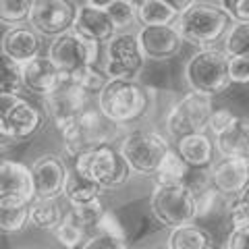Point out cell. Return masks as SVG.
<instances>
[{
    "instance_id": "obj_9",
    "label": "cell",
    "mask_w": 249,
    "mask_h": 249,
    "mask_svg": "<svg viewBox=\"0 0 249 249\" xmlns=\"http://www.w3.org/2000/svg\"><path fill=\"white\" fill-rule=\"evenodd\" d=\"M145 58L139 50V42L135 34L121 31L104 48V65L102 71L108 79H131L135 81L137 75L143 71Z\"/></svg>"
},
{
    "instance_id": "obj_4",
    "label": "cell",
    "mask_w": 249,
    "mask_h": 249,
    "mask_svg": "<svg viewBox=\"0 0 249 249\" xmlns=\"http://www.w3.org/2000/svg\"><path fill=\"white\" fill-rule=\"evenodd\" d=\"M150 210L154 220L166 229L193 224L197 218V197L187 183L154 185L150 196Z\"/></svg>"
},
{
    "instance_id": "obj_3",
    "label": "cell",
    "mask_w": 249,
    "mask_h": 249,
    "mask_svg": "<svg viewBox=\"0 0 249 249\" xmlns=\"http://www.w3.org/2000/svg\"><path fill=\"white\" fill-rule=\"evenodd\" d=\"M229 60L231 56L224 50H197L185 65V81L191 91L204 93L208 98L220 96L222 91H227L232 83L229 73Z\"/></svg>"
},
{
    "instance_id": "obj_11",
    "label": "cell",
    "mask_w": 249,
    "mask_h": 249,
    "mask_svg": "<svg viewBox=\"0 0 249 249\" xmlns=\"http://www.w3.org/2000/svg\"><path fill=\"white\" fill-rule=\"evenodd\" d=\"M42 104L56 131L62 133L69 124H73L88 110V91H83L67 75L50 93H46L42 98Z\"/></svg>"
},
{
    "instance_id": "obj_39",
    "label": "cell",
    "mask_w": 249,
    "mask_h": 249,
    "mask_svg": "<svg viewBox=\"0 0 249 249\" xmlns=\"http://www.w3.org/2000/svg\"><path fill=\"white\" fill-rule=\"evenodd\" d=\"M237 114H232L231 110H227V108H220V110H214L212 116H210L208 121V129L212 131L214 135H220L222 131H227L232 123H235Z\"/></svg>"
},
{
    "instance_id": "obj_42",
    "label": "cell",
    "mask_w": 249,
    "mask_h": 249,
    "mask_svg": "<svg viewBox=\"0 0 249 249\" xmlns=\"http://www.w3.org/2000/svg\"><path fill=\"white\" fill-rule=\"evenodd\" d=\"M168 9H173L177 15H181V13H185L189 6H193L196 4V0H162Z\"/></svg>"
},
{
    "instance_id": "obj_45",
    "label": "cell",
    "mask_w": 249,
    "mask_h": 249,
    "mask_svg": "<svg viewBox=\"0 0 249 249\" xmlns=\"http://www.w3.org/2000/svg\"><path fill=\"white\" fill-rule=\"evenodd\" d=\"M124 2H127V4H131V6H133V9H142V6L145 4V2H150V0H124Z\"/></svg>"
},
{
    "instance_id": "obj_1",
    "label": "cell",
    "mask_w": 249,
    "mask_h": 249,
    "mask_svg": "<svg viewBox=\"0 0 249 249\" xmlns=\"http://www.w3.org/2000/svg\"><path fill=\"white\" fill-rule=\"evenodd\" d=\"M231 25L232 19L229 13L222 9V4L214 2H196L175 21L183 40L199 50L214 48V44L227 37Z\"/></svg>"
},
{
    "instance_id": "obj_24",
    "label": "cell",
    "mask_w": 249,
    "mask_h": 249,
    "mask_svg": "<svg viewBox=\"0 0 249 249\" xmlns=\"http://www.w3.org/2000/svg\"><path fill=\"white\" fill-rule=\"evenodd\" d=\"M212 237L196 224H183V227L170 229L166 239V249H210Z\"/></svg>"
},
{
    "instance_id": "obj_8",
    "label": "cell",
    "mask_w": 249,
    "mask_h": 249,
    "mask_svg": "<svg viewBox=\"0 0 249 249\" xmlns=\"http://www.w3.org/2000/svg\"><path fill=\"white\" fill-rule=\"evenodd\" d=\"M214 112L212 98L197 91H189L170 106L166 114V133L173 139H181L193 133H204Z\"/></svg>"
},
{
    "instance_id": "obj_43",
    "label": "cell",
    "mask_w": 249,
    "mask_h": 249,
    "mask_svg": "<svg viewBox=\"0 0 249 249\" xmlns=\"http://www.w3.org/2000/svg\"><path fill=\"white\" fill-rule=\"evenodd\" d=\"M114 2H116V0H85V4H88V6H93V9H102V11H108Z\"/></svg>"
},
{
    "instance_id": "obj_7",
    "label": "cell",
    "mask_w": 249,
    "mask_h": 249,
    "mask_svg": "<svg viewBox=\"0 0 249 249\" xmlns=\"http://www.w3.org/2000/svg\"><path fill=\"white\" fill-rule=\"evenodd\" d=\"M170 150L164 135H160L158 131H147V129H137L131 131L124 137H121L119 152L124 156V160L129 162V166L133 168V173L150 177L156 175L162 158Z\"/></svg>"
},
{
    "instance_id": "obj_23",
    "label": "cell",
    "mask_w": 249,
    "mask_h": 249,
    "mask_svg": "<svg viewBox=\"0 0 249 249\" xmlns=\"http://www.w3.org/2000/svg\"><path fill=\"white\" fill-rule=\"evenodd\" d=\"M62 196H65V199L71 206H79V204H88V201H93V199H100L104 196V189L96 181L83 177L79 170L73 168V170H69Z\"/></svg>"
},
{
    "instance_id": "obj_18",
    "label": "cell",
    "mask_w": 249,
    "mask_h": 249,
    "mask_svg": "<svg viewBox=\"0 0 249 249\" xmlns=\"http://www.w3.org/2000/svg\"><path fill=\"white\" fill-rule=\"evenodd\" d=\"M73 31H77L79 36L88 37L91 42H98V44L110 42L119 34L110 13L102 9H93V6H88V4L79 6V11H77Z\"/></svg>"
},
{
    "instance_id": "obj_29",
    "label": "cell",
    "mask_w": 249,
    "mask_h": 249,
    "mask_svg": "<svg viewBox=\"0 0 249 249\" xmlns=\"http://www.w3.org/2000/svg\"><path fill=\"white\" fill-rule=\"evenodd\" d=\"M54 237H56V241L65 249H79L85 243V239H88L85 229L75 222V218L71 216V212H67L65 216H62L60 224L54 229Z\"/></svg>"
},
{
    "instance_id": "obj_48",
    "label": "cell",
    "mask_w": 249,
    "mask_h": 249,
    "mask_svg": "<svg viewBox=\"0 0 249 249\" xmlns=\"http://www.w3.org/2000/svg\"><path fill=\"white\" fill-rule=\"evenodd\" d=\"M25 249H36V247H25Z\"/></svg>"
},
{
    "instance_id": "obj_5",
    "label": "cell",
    "mask_w": 249,
    "mask_h": 249,
    "mask_svg": "<svg viewBox=\"0 0 249 249\" xmlns=\"http://www.w3.org/2000/svg\"><path fill=\"white\" fill-rule=\"evenodd\" d=\"M60 135H62L65 152L69 156H73V158H77V156L91 152L96 147L110 145L112 139L119 137V124L112 123L110 119H106L100 110L88 108Z\"/></svg>"
},
{
    "instance_id": "obj_10",
    "label": "cell",
    "mask_w": 249,
    "mask_h": 249,
    "mask_svg": "<svg viewBox=\"0 0 249 249\" xmlns=\"http://www.w3.org/2000/svg\"><path fill=\"white\" fill-rule=\"evenodd\" d=\"M48 56L62 73L71 75L83 67H96L100 56V44L71 29L54 37L48 48Z\"/></svg>"
},
{
    "instance_id": "obj_27",
    "label": "cell",
    "mask_w": 249,
    "mask_h": 249,
    "mask_svg": "<svg viewBox=\"0 0 249 249\" xmlns=\"http://www.w3.org/2000/svg\"><path fill=\"white\" fill-rule=\"evenodd\" d=\"M23 89L21 65L0 52V96H17Z\"/></svg>"
},
{
    "instance_id": "obj_38",
    "label": "cell",
    "mask_w": 249,
    "mask_h": 249,
    "mask_svg": "<svg viewBox=\"0 0 249 249\" xmlns=\"http://www.w3.org/2000/svg\"><path fill=\"white\" fill-rule=\"evenodd\" d=\"M231 81L239 85L249 83V56H231L229 60Z\"/></svg>"
},
{
    "instance_id": "obj_14",
    "label": "cell",
    "mask_w": 249,
    "mask_h": 249,
    "mask_svg": "<svg viewBox=\"0 0 249 249\" xmlns=\"http://www.w3.org/2000/svg\"><path fill=\"white\" fill-rule=\"evenodd\" d=\"M31 178H34V193L42 199H58L65 191L69 168L58 154H42L34 160Z\"/></svg>"
},
{
    "instance_id": "obj_28",
    "label": "cell",
    "mask_w": 249,
    "mask_h": 249,
    "mask_svg": "<svg viewBox=\"0 0 249 249\" xmlns=\"http://www.w3.org/2000/svg\"><path fill=\"white\" fill-rule=\"evenodd\" d=\"M178 15L168 9L162 0H150L137 11V21L142 25H173Z\"/></svg>"
},
{
    "instance_id": "obj_33",
    "label": "cell",
    "mask_w": 249,
    "mask_h": 249,
    "mask_svg": "<svg viewBox=\"0 0 249 249\" xmlns=\"http://www.w3.org/2000/svg\"><path fill=\"white\" fill-rule=\"evenodd\" d=\"M69 79L79 85L83 91L100 93V91H102V88L106 85L108 77L104 75V71H98L96 67H83V69H79V71H75V73L69 75Z\"/></svg>"
},
{
    "instance_id": "obj_32",
    "label": "cell",
    "mask_w": 249,
    "mask_h": 249,
    "mask_svg": "<svg viewBox=\"0 0 249 249\" xmlns=\"http://www.w3.org/2000/svg\"><path fill=\"white\" fill-rule=\"evenodd\" d=\"M224 52L229 56H249V23H232L224 37Z\"/></svg>"
},
{
    "instance_id": "obj_6",
    "label": "cell",
    "mask_w": 249,
    "mask_h": 249,
    "mask_svg": "<svg viewBox=\"0 0 249 249\" xmlns=\"http://www.w3.org/2000/svg\"><path fill=\"white\" fill-rule=\"evenodd\" d=\"M75 170L96 181L104 191L119 189V187L127 185L131 181V175H133V168L129 166L124 156L110 145H102L77 156Z\"/></svg>"
},
{
    "instance_id": "obj_26",
    "label": "cell",
    "mask_w": 249,
    "mask_h": 249,
    "mask_svg": "<svg viewBox=\"0 0 249 249\" xmlns=\"http://www.w3.org/2000/svg\"><path fill=\"white\" fill-rule=\"evenodd\" d=\"M187 173H189V166L187 162L178 156L177 150H170L166 152V156L162 158L158 170H156V183L158 185H178V183H185L187 181Z\"/></svg>"
},
{
    "instance_id": "obj_19",
    "label": "cell",
    "mask_w": 249,
    "mask_h": 249,
    "mask_svg": "<svg viewBox=\"0 0 249 249\" xmlns=\"http://www.w3.org/2000/svg\"><path fill=\"white\" fill-rule=\"evenodd\" d=\"M40 34H36L31 27H9L0 37V52L13 58L15 62H19L21 67L31 58L40 56Z\"/></svg>"
},
{
    "instance_id": "obj_36",
    "label": "cell",
    "mask_w": 249,
    "mask_h": 249,
    "mask_svg": "<svg viewBox=\"0 0 249 249\" xmlns=\"http://www.w3.org/2000/svg\"><path fill=\"white\" fill-rule=\"evenodd\" d=\"M108 13H110L116 29L129 27V25H133V23L137 21V9H133V6L127 4L124 0H116L110 9H108Z\"/></svg>"
},
{
    "instance_id": "obj_2",
    "label": "cell",
    "mask_w": 249,
    "mask_h": 249,
    "mask_svg": "<svg viewBox=\"0 0 249 249\" xmlns=\"http://www.w3.org/2000/svg\"><path fill=\"white\" fill-rule=\"evenodd\" d=\"M150 108V89L137 79H108L98 93V110L112 123L129 124L139 121Z\"/></svg>"
},
{
    "instance_id": "obj_47",
    "label": "cell",
    "mask_w": 249,
    "mask_h": 249,
    "mask_svg": "<svg viewBox=\"0 0 249 249\" xmlns=\"http://www.w3.org/2000/svg\"><path fill=\"white\" fill-rule=\"evenodd\" d=\"M4 150H6V145H2V143H0V162L4 160V158H2V156H4Z\"/></svg>"
},
{
    "instance_id": "obj_12",
    "label": "cell",
    "mask_w": 249,
    "mask_h": 249,
    "mask_svg": "<svg viewBox=\"0 0 249 249\" xmlns=\"http://www.w3.org/2000/svg\"><path fill=\"white\" fill-rule=\"evenodd\" d=\"M77 6L73 0H34L27 25L44 37H56L71 31L77 19Z\"/></svg>"
},
{
    "instance_id": "obj_31",
    "label": "cell",
    "mask_w": 249,
    "mask_h": 249,
    "mask_svg": "<svg viewBox=\"0 0 249 249\" xmlns=\"http://www.w3.org/2000/svg\"><path fill=\"white\" fill-rule=\"evenodd\" d=\"M29 224V204L19 208H0V235H17Z\"/></svg>"
},
{
    "instance_id": "obj_37",
    "label": "cell",
    "mask_w": 249,
    "mask_h": 249,
    "mask_svg": "<svg viewBox=\"0 0 249 249\" xmlns=\"http://www.w3.org/2000/svg\"><path fill=\"white\" fill-rule=\"evenodd\" d=\"M96 231L98 232H106V235H112V237L127 239V229H124L121 218L116 216L112 210H106V212L102 214V218H100L98 224H96Z\"/></svg>"
},
{
    "instance_id": "obj_49",
    "label": "cell",
    "mask_w": 249,
    "mask_h": 249,
    "mask_svg": "<svg viewBox=\"0 0 249 249\" xmlns=\"http://www.w3.org/2000/svg\"><path fill=\"white\" fill-rule=\"evenodd\" d=\"M210 249H216V247H210Z\"/></svg>"
},
{
    "instance_id": "obj_21",
    "label": "cell",
    "mask_w": 249,
    "mask_h": 249,
    "mask_svg": "<svg viewBox=\"0 0 249 249\" xmlns=\"http://www.w3.org/2000/svg\"><path fill=\"white\" fill-rule=\"evenodd\" d=\"M216 150L222 158L249 160V119L237 116L227 131L216 135Z\"/></svg>"
},
{
    "instance_id": "obj_25",
    "label": "cell",
    "mask_w": 249,
    "mask_h": 249,
    "mask_svg": "<svg viewBox=\"0 0 249 249\" xmlns=\"http://www.w3.org/2000/svg\"><path fill=\"white\" fill-rule=\"evenodd\" d=\"M62 210L58 208L56 199H42L34 197L29 204V224L37 231H54L62 220Z\"/></svg>"
},
{
    "instance_id": "obj_15",
    "label": "cell",
    "mask_w": 249,
    "mask_h": 249,
    "mask_svg": "<svg viewBox=\"0 0 249 249\" xmlns=\"http://www.w3.org/2000/svg\"><path fill=\"white\" fill-rule=\"evenodd\" d=\"M135 36L143 58L154 62L175 58L185 44L175 25H143Z\"/></svg>"
},
{
    "instance_id": "obj_30",
    "label": "cell",
    "mask_w": 249,
    "mask_h": 249,
    "mask_svg": "<svg viewBox=\"0 0 249 249\" xmlns=\"http://www.w3.org/2000/svg\"><path fill=\"white\" fill-rule=\"evenodd\" d=\"M34 0H0V25L17 27L29 19Z\"/></svg>"
},
{
    "instance_id": "obj_40",
    "label": "cell",
    "mask_w": 249,
    "mask_h": 249,
    "mask_svg": "<svg viewBox=\"0 0 249 249\" xmlns=\"http://www.w3.org/2000/svg\"><path fill=\"white\" fill-rule=\"evenodd\" d=\"M222 9L232 23H249V0H222Z\"/></svg>"
},
{
    "instance_id": "obj_17",
    "label": "cell",
    "mask_w": 249,
    "mask_h": 249,
    "mask_svg": "<svg viewBox=\"0 0 249 249\" xmlns=\"http://www.w3.org/2000/svg\"><path fill=\"white\" fill-rule=\"evenodd\" d=\"M21 75H23V88L40 98L50 93L67 77V73H62L50 60V56H42V54L25 62L21 67Z\"/></svg>"
},
{
    "instance_id": "obj_34",
    "label": "cell",
    "mask_w": 249,
    "mask_h": 249,
    "mask_svg": "<svg viewBox=\"0 0 249 249\" xmlns=\"http://www.w3.org/2000/svg\"><path fill=\"white\" fill-rule=\"evenodd\" d=\"M71 216L75 218V222L83 229H89V227H96L98 220L102 218V214L106 212V208L102 204V197L100 199H93L88 201V204H79V206H71Z\"/></svg>"
},
{
    "instance_id": "obj_16",
    "label": "cell",
    "mask_w": 249,
    "mask_h": 249,
    "mask_svg": "<svg viewBox=\"0 0 249 249\" xmlns=\"http://www.w3.org/2000/svg\"><path fill=\"white\" fill-rule=\"evenodd\" d=\"M210 181L224 197H239L249 185V160L222 158L210 170Z\"/></svg>"
},
{
    "instance_id": "obj_35",
    "label": "cell",
    "mask_w": 249,
    "mask_h": 249,
    "mask_svg": "<svg viewBox=\"0 0 249 249\" xmlns=\"http://www.w3.org/2000/svg\"><path fill=\"white\" fill-rule=\"evenodd\" d=\"M79 249H129V245L127 239L112 237L106 232H96V235H89L85 239V243Z\"/></svg>"
},
{
    "instance_id": "obj_46",
    "label": "cell",
    "mask_w": 249,
    "mask_h": 249,
    "mask_svg": "<svg viewBox=\"0 0 249 249\" xmlns=\"http://www.w3.org/2000/svg\"><path fill=\"white\" fill-rule=\"evenodd\" d=\"M241 199H243V201H247V204H249V185L245 187V191L243 193H241V196H239Z\"/></svg>"
},
{
    "instance_id": "obj_22",
    "label": "cell",
    "mask_w": 249,
    "mask_h": 249,
    "mask_svg": "<svg viewBox=\"0 0 249 249\" xmlns=\"http://www.w3.org/2000/svg\"><path fill=\"white\" fill-rule=\"evenodd\" d=\"M177 152L187 162L189 168H204L212 162L214 145L206 133H193L177 139Z\"/></svg>"
},
{
    "instance_id": "obj_44",
    "label": "cell",
    "mask_w": 249,
    "mask_h": 249,
    "mask_svg": "<svg viewBox=\"0 0 249 249\" xmlns=\"http://www.w3.org/2000/svg\"><path fill=\"white\" fill-rule=\"evenodd\" d=\"M0 143H2V145H6V147H9L11 143H15L13 139H11L9 135H6V131H4V124H2V119H0Z\"/></svg>"
},
{
    "instance_id": "obj_41",
    "label": "cell",
    "mask_w": 249,
    "mask_h": 249,
    "mask_svg": "<svg viewBox=\"0 0 249 249\" xmlns=\"http://www.w3.org/2000/svg\"><path fill=\"white\" fill-rule=\"evenodd\" d=\"M227 249H249V224L235 227L227 239Z\"/></svg>"
},
{
    "instance_id": "obj_13",
    "label": "cell",
    "mask_w": 249,
    "mask_h": 249,
    "mask_svg": "<svg viewBox=\"0 0 249 249\" xmlns=\"http://www.w3.org/2000/svg\"><path fill=\"white\" fill-rule=\"evenodd\" d=\"M36 197L31 168L19 160L0 162V208H19Z\"/></svg>"
},
{
    "instance_id": "obj_20",
    "label": "cell",
    "mask_w": 249,
    "mask_h": 249,
    "mask_svg": "<svg viewBox=\"0 0 249 249\" xmlns=\"http://www.w3.org/2000/svg\"><path fill=\"white\" fill-rule=\"evenodd\" d=\"M2 124L4 131L15 143L23 142L36 133L42 124V114L36 106H31L29 102H25L23 98H19L17 102L13 104V108L2 116Z\"/></svg>"
}]
</instances>
